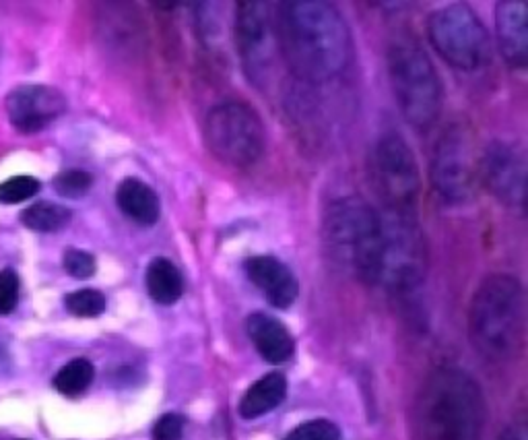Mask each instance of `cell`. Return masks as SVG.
Listing matches in <instances>:
<instances>
[{
  "label": "cell",
  "mask_w": 528,
  "mask_h": 440,
  "mask_svg": "<svg viewBox=\"0 0 528 440\" xmlns=\"http://www.w3.org/2000/svg\"><path fill=\"white\" fill-rule=\"evenodd\" d=\"M429 265L427 242L411 211L380 213L378 284L390 292H411L423 284Z\"/></svg>",
  "instance_id": "6"
},
{
  "label": "cell",
  "mask_w": 528,
  "mask_h": 440,
  "mask_svg": "<svg viewBox=\"0 0 528 440\" xmlns=\"http://www.w3.org/2000/svg\"><path fill=\"white\" fill-rule=\"evenodd\" d=\"M62 267L71 277L87 279L95 273V259H93V255L85 253V250L69 248L62 257Z\"/></svg>",
  "instance_id": "26"
},
{
  "label": "cell",
  "mask_w": 528,
  "mask_h": 440,
  "mask_svg": "<svg viewBox=\"0 0 528 440\" xmlns=\"http://www.w3.org/2000/svg\"><path fill=\"white\" fill-rule=\"evenodd\" d=\"M285 440H341V430L330 420H312L293 428Z\"/></svg>",
  "instance_id": "25"
},
{
  "label": "cell",
  "mask_w": 528,
  "mask_h": 440,
  "mask_svg": "<svg viewBox=\"0 0 528 440\" xmlns=\"http://www.w3.org/2000/svg\"><path fill=\"white\" fill-rule=\"evenodd\" d=\"M287 395V381L279 372H271L256 381L240 401V416L244 420H256L264 414L273 412L283 403Z\"/></svg>",
  "instance_id": "18"
},
{
  "label": "cell",
  "mask_w": 528,
  "mask_h": 440,
  "mask_svg": "<svg viewBox=\"0 0 528 440\" xmlns=\"http://www.w3.org/2000/svg\"><path fill=\"white\" fill-rule=\"evenodd\" d=\"M145 286L149 296L163 306L176 304L184 294V279L180 269L168 259H153L145 271Z\"/></svg>",
  "instance_id": "19"
},
{
  "label": "cell",
  "mask_w": 528,
  "mask_h": 440,
  "mask_svg": "<svg viewBox=\"0 0 528 440\" xmlns=\"http://www.w3.org/2000/svg\"><path fill=\"white\" fill-rule=\"evenodd\" d=\"M500 440H528V438H526V430H524V426L520 424V426H510V428L502 434Z\"/></svg>",
  "instance_id": "29"
},
{
  "label": "cell",
  "mask_w": 528,
  "mask_h": 440,
  "mask_svg": "<svg viewBox=\"0 0 528 440\" xmlns=\"http://www.w3.org/2000/svg\"><path fill=\"white\" fill-rule=\"evenodd\" d=\"M324 244L337 265L355 273L363 284H378L380 213L357 197L328 205Z\"/></svg>",
  "instance_id": "4"
},
{
  "label": "cell",
  "mask_w": 528,
  "mask_h": 440,
  "mask_svg": "<svg viewBox=\"0 0 528 440\" xmlns=\"http://www.w3.org/2000/svg\"><path fill=\"white\" fill-rule=\"evenodd\" d=\"M434 50L460 71H477L489 60L491 44L487 29L469 5H448L427 21Z\"/></svg>",
  "instance_id": "8"
},
{
  "label": "cell",
  "mask_w": 528,
  "mask_h": 440,
  "mask_svg": "<svg viewBox=\"0 0 528 440\" xmlns=\"http://www.w3.org/2000/svg\"><path fill=\"white\" fill-rule=\"evenodd\" d=\"M370 172L374 191L382 199L384 209L413 213L421 191V176L415 155L403 137L390 133L376 143Z\"/></svg>",
  "instance_id": "10"
},
{
  "label": "cell",
  "mask_w": 528,
  "mask_h": 440,
  "mask_svg": "<svg viewBox=\"0 0 528 440\" xmlns=\"http://www.w3.org/2000/svg\"><path fill=\"white\" fill-rule=\"evenodd\" d=\"M432 182L436 193L450 205H465L475 199L481 184V153L469 124H450L436 141Z\"/></svg>",
  "instance_id": "7"
},
{
  "label": "cell",
  "mask_w": 528,
  "mask_h": 440,
  "mask_svg": "<svg viewBox=\"0 0 528 440\" xmlns=\"http://www.w3.org/2000/svg\"><path fill=\"white\" fill-rule=\"evenodd\" d=\"M19 302V275L13 269L0 271V317H7Z\"/></svg>",
  "instance_id": "27"
},
{
  "label": "cell",
  "mask_w": 528,
  "mask_h": 440,
  "mask_svg": "<svg viewBox=\"0 0 528 440\" xmlns=\"http://www.w3.org/2000/svg\"><path fill=\"white\" fill-rule=\"evenodd\" d=\"M481 182L506 207H524L526 160L524 151L508 141H493L481 153Z\"/></svg>",
  "instance_id": "12"
},
{
  "label": "cell",
  "mask_w": 528,
  "mask_h": 440,
  "mask_svg": "<svg viewBox=\"0 0 528 440\" xmlns=\"http://www.w3.org/2000/svg\"><path fill=\"white\" fill-rule=\"evenodd\" d=\"M5 110L17 131L33 135L64 114L66 98L56 87L29 83L19 85L9 93Z\"/></svg>",
  "instance_id": "13"
},
{
  "label": "cell",
  "mask_w": 528,
  "mask_h": 440,
  "mask_svg": "<svg viewBox=\"0 0 528 440\" xmlns=\"http://www.w3.org/2000/svg\"><path fill=\"white\" fill-rule=\"evenodd\" d=\"M236 42L246 75L254 85L269 83L279 50L277 23L269 3H242L236 13Z\"/></svg>",
  "instance_id": "11"
},
{
  "label": "cell",
  "mask_w": 528,
  "mask_h": 440,
  "mask_svg": "<svg viewBox=\"0 0 528 440\" xmlns=\"http://www.w3.org/2000/svg\"><path fill=\"white\" fill-rule=\"evenodd\" d=\"M248 337L256 352L271 364L287 362L295 352V341L287 327L264 312H254L246 321Z\"/></svg>",
  "instance_id": "16"
},
{
  "label": "cell",
  "mask_w": 528,
  "mask_h": 440,
  "mask_svg": "<svg viewBox=\"0 0 528 440\" xmlns=\"http://www.w3.org/2000/svg\"><path fill=\"white\" fill-rule=\"evenodd\" d=\"M71 209L58 203H36L21 213V224L33 232H58L71 222Z\"/></svg>",
  "instance_id": "20"
},
{
  "label": "cell",
  "mask_w": 528,
  "mask_h": 440,
  "mask_svg": "<svg viewBox=\"0 0 528 440\" xmlns=\"http://www.w3.org/2000/svg\"><path fill=\"white\" fill-rule=\"evenodd\" d=\"M528 9L522 0H504L495 7V31L502 56L514 69H524L528 60Z\"/></svg>",
  "instance_id": "14"
},
{
  "label": "cell",
  "mask_w": 528,
  "mask_h": 440,
  "mask_svg": "<svg viewBox=\"0 0 528 440\" xmlns=\"http://www.w3.org/2000/svg\"><path fill=\"white\" fill-rule=\"evenodd\" d=\"M64 306L71 314H75V317L95 319L106 310V298L102 292L85 288V290H77L66 296Z\"/></svg>",
  "instance_id": "22"
},
{
  "label": "cell",
  "mask_w": 528,
  "mask_h": 440,
  "mask_svg": "<svg viewBox=\"0 0 528 440\" xmlns=\"http://www.w3.org/2000/svg\"><path fill=\"white\" fill-rule=\"evenodd\" d=\"M205 141L219 162L248 168L264 151V127L258 114L242 102H223L205 120Z\"/></svg>",
  "instance_id": "9"
},
{
  "label": "cell",
  "mask_w": 528,
  "mask_h": 440,
  "mask_svg": "<svg viewBox=\"0 0 528 440\" xmlns=\"http://www.w3.org/2000/svg\"><path fill=\"white\" fill-rule=\"evenodd\" d=\"M277 38L289 67L306 81L324 83L343 75L353 46L339 9L322 0H295L279 7Z\"/></svg>",
  "instance_id": "1"
},
{
  "label": "cell",
  "mask_w": 528,
  "mask_h": 440,
  "mask_svg": "<svg viewBox=\"0 0 528 440\" xmlns=\"http://www.w3.org/2000/svg\"><path fill=\"white\" fill-rule=\"evenodd\" d=\"M244 269L252 284L275 308H289L297 300V294H300L297 279L279 259L267 255L252 257L246 261Z\"/></svg>",
  "instance_id": "15"
},
{
  "label": "cell",
  "mask_w": 528,
  "mask_h": 440,
  "mask_svg": "<svg viewBox=\"0 0 528 440\" xmlns=\"http://www.w3.org/2000/svg\"><path fill=\"white\" fill-rule=\"evenodd\" d=\"M52 186L60 197L77 199V197H83L93 186V176L83 170H66L54 178Z\"/></svg>",
  "instance_id": "24"
},
{
  "label": "cell",
  "mask_w": 528,
  "mask_h": 440,
  "mask_svg": "<svg viewBox=\"0 0 528 440\" xmlns=\"http://www.w3.org/2000/svg\"><path fill=\"white\" fill-rule=\"evenodd\" d=\"M485 403L479 385L458 368H440L415 403L419 440H481Z\"/></svg>",
  "instance_id": "2"
},
{
  "label": "cell",
  "mask_w": 528,
  "mask_h": 440,
  "mask_svg": "<svg viewBox=\"0 0 528 440\" xmlns=\"http://www.w3.org/2000/svg\"><path fill=\"white\" fill-rule=\"evenodd\" d=\"M116 203L120 211L139 226H153L161 215L157 193L139 178H126L120 182Z\"/></svg>",
  "instance_id": "17"
},
{
  "label": "cell",
  "mask_w": 528,
  "mask_h": 440,
  "mask_svg": "<svg viewBox=\"0 0 528 440\" xmlns=\"http://www.w3.org/2000/svg\"><path fill=\"white\" fill-rule=\"evenodd\" d=\"M95 368L89 360L77 358L62 366L54 376V389L66 397H77L89 389L93 383Z\"/></svg>",
  "instance_id": "21"
},
{
  "label": "cell",
  "mask_w": 528,
  "mask_h": 440,
  "mask_svg": "<svg viewBox=\"0 0 528 440\" xmlns=\"http://www.w3.org/2000/svg\"><path fill=\"white\" fill-rule=\"evenodd\" d=\"M184 418L178 414H165L153 428V440H182Z\"/></svg>",
  "instance_id": "28"
},
{
  "label": "cell",
  "mask_w": 528,
  "mask_h": 440,
  "mask_svg": "<svg viewBox=\"0 0 528 440\" xmlns=\"http://www.w3.org/2000/svg\"><path fill=\"white\" fill-rule=\"evenodd\" d=\"M40 180L33 176H13L5 182H0V203L17 205L27 199H33L40 193Z\"/></svg>",
  "instance_id": "23"
},
{
  "label": "cell",
  "mask_w": 528,
  "mask_h": 440,
  "mask_svg": "<svg viewBox=\"0 0 528 440\" xmlns=\"http://www.w3.org/2000/svg\"><path fill=\"white\" fill-rule=\"evenodd\" d=\"M526 304L520 281L495 273L481 281L469 308L473 348L489 362L512 360L524 339Z\"/></svg>",
  "instance_id": "3"
},
{
  "label": "cell",
  "mask_w": 528,
  "mask_h": 440,
  "mask_svg": "<svg viewBox=\"0 0 528 440\" xmlns=\"http://www.w3.org/2000/svg\"><path fill=\"white\" fill-rule=\"evenodd\" d=\"M388 75L396 104L411 127H434L442 112V83L421 44L409 36H394L388 46Z\"/></svg>",
  "instance_id": "5"
}]
</instances>
